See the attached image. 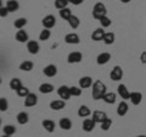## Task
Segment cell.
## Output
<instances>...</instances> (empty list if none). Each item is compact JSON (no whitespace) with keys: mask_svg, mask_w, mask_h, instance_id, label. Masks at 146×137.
Returning a JSON list of instances; mask_svg holds the SVG:
<instances>
[{"mask_svg":"<svg viewBox=\"0 0 146 137\" xmlns=\"http://www.w3.org/2000/svg\"><path fill=\"white\" fill-rule=\"evenodd\" d=\"M106 86H105V83H102L101 81H95L94 85H93V98L95 100H99V99H102L104 95L106 94Z\"/></svg>","mask_w":146,"mask_h":137,"instance_id":"1","label":"cell"},{"mask_svg":"<svg viewBox=\"0 0 146 137\" xmlns=\"http://www.w3.org/2000/svg\"><path fill=\"white\" fill-rule=\"evenodd\" d=\"M107 13V10H106V6L104 5L102 3H96L93 7V17L96 20H101L102 17L106 16Z\"/></svg>","mask_w":146,"mask_h":137,"instance_id":"2","label":"cell"},{"mask_svg":"<svg viewBox=\"0 0 146 137\" xmlns=\"http://www.w3.org/2000/svg\"><path fill=\"white\" fill-rule=\"evenodd\" d=\"M57 94L58 97L63 100H67L70 99L72 95H71V87H67V86H61L60 88L57 89Z\"/></svg>","mask_w":146,"mask_h":137,"instance_id":"3","label":"cell"},{"mask_svg":"<svg viewBox=\"0 0 146 137\" xmlns=\"http://www.w3.org/2000/svg\"><path fill=\"white\" fill-rule=\"evenodd\" d=\"M42 24L44 26V28L50 30V28H52V27H55V25H56V19H55V16H52V15H48L42 20Z\"/></svg>","mask_w":146,"mask_h":137,"instance_id":"4","label":"cell"},{"mask_svg":"<svg viewBox=\"0 0 146 137\" xmlns=\"http://www.w3.org/2000/svg\"><path fill=\"white\" fill-rule=\"evenodd\" d=\"M110 77H111V80L113 81H119L122 80V77H123V70H122V67L121 66H115L112 68V71H111V74H110Z\"/></svg>","mask_w":146,"mask_h":137,"instance_id":"5","label":"cell"},{"mask_svg":"<svg viewBox=\"0 0 146 137\" xmlns=\"http://www.w3.org/2000/svg\"><path fill=\"white\" fill-rule=\"evenodd\" d=\"M82 59H83L82 53H79V52H72V53L68 54L67 61L70 64H78V62L82 61Z\"/></svg>","mask_w":146,"mask_h":137,"instance_id":"6","label":"cell"},{"mask_svg":"<svg viewBox=\"0 0 146 137\" xmlns=\"http://www.w3.org/2000/svg\"><path fill=\"white\" fill-rule=\"evenodd\" d=\"M38 103V97L34 93H29L27 97L25 98V107L29 108V107H34Z\"/></svg>","mask_w":146,"mask_h":137,"instance_id":"7","label":"cell"},{"mask_svg":"<svg viewBox=\"0 0 146 137\" xmlns=\"http://www.w3.org/2000/svg\"><path fill=\"white\" fill-rule=\"evenodd\" d=\"M105 33L106 32L104 31V28H96L93 33H91V39L95 40V42H100V40H104V37H105Z\"/></svg>","mask_w":146,"mask_h":137,"instance_id":"8","label":"cell"},{"mask_svg":"<svg viewBox=\"0 0 146 137\" xmlns=\"http://www.w3.org/2000/svg\"><path fill=\"white\" fill-rule=\"evenodd\" d=\"M27 50L31 53V54H38V52L40 50V47H39V43L35 42V40H29L27 42Z\"/></svg>","mask_w":146,"mask_h":137,"instance_id":"9","label":"cell"},{"mask_svg":"<svg viewBox=\"0 0 146 137\" xmlns=\"http://www.w3.org/2000/svg\"><path fill=\"white\" fill-rule=\"evenodd\" d=\"M43 72H44V75L46 77H54V76H56V74H57V67L55 65H52V64H50V65L44 67Z\"/></svg>","mask_w":146,"mask_h":137,"instance_id":"10","label":"cell"},{"mask_svg":"<svg viewBox=\"0 0 146 137\" xmlns=\"http://www.w3.org/2000/svg\"><path fill=\"white\" fill-rule=\"evenodd\" d=\"M117 91H118V94H119V97L122 99H130V92L128 91L127 86L119 85L118 86V88H117Z\"/></svg>","mask_w":146,"mask_h":137,"instance_id":"11","label":"cell"},{"mask_svg":"<svg viewBox=\"0 0 146 137\" xmlns=\"http://www.w3.org/2000/svg\"><path fill=\"white\" fill-rule=\"evenodd\" d=\"M65 42L67 44H78L80 42V39H79V36L77 33H68L65 37Z\"/></svg>","mask_w":146,"mask_h":137,"instance_id":"12","label":"cell"},{"mask_svg":"<svg viewBox=\"0 0 146 137\" xmlns=\"http://www.w3.org/2000/svg\"><path fill=\"white\" fill-rule=\"evenodd\" d=\"M110 60H111V54L110 53H101L98 55L96 62L99 65H105V64H107Z\"/></svg>","mask_w":146,"mask_h":137,"instance_id":"13","label":"cell"},{"mask_svg":"<svg viewBox=\"0 0 146 137\" xmlns=\"http://www.w3.org/2000/svg\"><path fill=\"white\" fill-rule=\"evenodd\" d=\"M91 85H93V80H91V77H89V76H84L79 80V87L82 89L89 88V87H91Z\"/></svg>","mask_w":146,"mask_h":137,"instance_id":"14","label":"cell"},{"mask_svg":"<svg viewBox=\"0 0 146 137\" xmlns=\"http://www.w3.org/2000/svg\"><path fill=\"white\" fill-rule=\"evenodd\" d=\"M95 122L93 119H85V120L83 121V130L85 132H91L94 129H95Z\"/></svg>","mask_w":146,"mask_h":137,"instance_id":"15","label":"cell"},{"mask_svg":"<svg viewBox=\"0 0 146 137\" xmlns=\"http://www.w3.org/2000/svg\"><path fill=\"white\" fill-rule=\"evenodd\" d=\"M105 119H107L106 113L100 111V110H95V111L93 113V120H94L95 122H99V124H101V122L105 120Z\"/></svg>","mask_w":146,"mask_h":137,"instance_id":"16","label":"cell"},{"mask_svg":"<svg viewBox=\"0 0 146 137\" xmlns=\"http://www.w3.org/2000/svg\"><path fill=\"white\" fill-rule=\"evenodd\" d=\"M129 100L131 102V104H134V105H139L141 103V100H143V94L140 92H131Z\"/></svg>","mask_w":146,"mask_h":137,"instance_id":"17","label":"cell"},{"mask_svg":"<svg viewBox=\"0 0 146 137\" xmlns=\"http://www.w3.org/2000/svg\"><path fill=\"white\" fill-rule=\"evenodd\" d=\"M16 40L20 43H26V42H29L28 40V34H27V32L23 31V30H20L16 33Z\"/></svg>","mask_w":146,"mask_h":137,"instance_id":"18","label":"cell"},{"mask_svg":"<svg viewBox=\"0 0 146 137\" xmlns=\"http://www.w3.org/2000/svg\"><path fill=\"white\" fill-rule=\"evenodd\" d=\"M42 125H43V127L45 130H46L48 132H54V130H55V122L52 121V120H50V119H45V120H43V122H42Z\"/></svg>","mask_w":146,"mask_h":137,"instance_id":"19","label":"cell"},{"mask_svg":"<svg viewBox=\"0 0 146 137\" xmlns=\"http://www.w3.org/2000/svg\"><path fill=\"white\" fill-rule=\"evenodd\" d=\"M65 107H66L65 100H52L50 103V109H52V110H61Z\"/></svg>","mask_w":146,"mask_h":137,"instance_id":"20","label":"cell"},{"mask_svg":"<svg viewBox=\"0 0 146 137\" xmlns=\"http://www.w3.org/2000/svg\"><path fill=\"white\" fill-rule=\"evenodd\" d=\"M16 119H17V122H18L20 125H25V124H27V122H28L29 115H28V114H27L26 111H21V113L17 114Z\"/></svg>","mask_w":146,"mask_h":137,"instance_id":"21","label":"cell"},{"mask_svg":"<svg viewBox=\"0 0 146 137\" xmlns=\"http://www.w3.org/2000/svg\"><path fill=\"white\" fill-rule=\"evenodd\" d=\"M128 110H129V107H128L127 102H121L119 104H118V108H117V114L119 116H124L125 114L128 113Z\"/></svg>","mask_w":146,"mask_h":137,"instance_id":"22","label":"cell"},{"mask_svg":"<svg viewBox=\"0 0 146 137\" xmlns=\"http://www.w3.org/2000/svg\"><path fill=\"white\" fill-rule=\"evenodd\" d=\"M58 125H60V127L62 130H71V127H72V121L70 120L68 118H62L60 122H58Z\"/></svg>","mask_w":146,"mask_h":137,"instance_id":"23","label":"cell"},{"mask_svg":"<svg viewBox=\"0 0 146 137\" xmlns=\"http://www.w3.org/2000/svg\"><path fill=\"white\" fill-rule=\"evenodd\" d=\"M6 7L7 10L10 12H15L18 10V7H20V4H18L17 0H9L6 3Z\"/></svg>","mask_w":146,"mask_h":137,"instance_id":"24","label":"cell"},{"mask_svg":"<svg viewBox=\"0 0 146 137\" xmlns=\"http://www.w3.org/2000/svg\"><path fill=\"white\" fill-rule=\"evenodd\" d=\"M116 98H117V95L116 93H112V92H108L104 95V98L102 100L105 103H107V104H113V103H116Z\"/></svg>","mask_w":146,"mask_h":137,"instance_id":"25","label":"cell"},{"mask_svg":"<svg viewBox=\"0 0 146 137\" xmlns=\"http://www.w3.org/2000/svg\"><path fill=\"white\" fill-rule=\"evenodd\" d=\"M39 91H40V93H44V94L51 93L54 91V86L50 85V83H43V85H40Z\"/></svg>","mask_w":146,"mask_h":137,"instance_id":"26","label":"cell"},{"mask_svg":"<svg viewBox=\"0 0 146 137\" xmlns=\"http://www.w3.org/2000/svg\"><path fill=\"white\" fill-rule=\"evenodd\" d=\"M90 114H91V110H90V109L86 107V105L79 107V109H78V115H79L80 118H88Z\"/></svg>","mask_w":146,"mask_h":137,"instance_id":"27","label":"cell"},{"mask_svg":"<svg viewBox=\"0 0 146 137\" xmlns=\"http://www.w3.org/2000/svg\"><path fill=\"white\" fill-rule=\"evenodd\" d=\"M104 43L105 44H113L115 43V34L112 33V32H107V33H105V37H104Z\"/></svg>","mask_w":146,"mask_h":137,"instance_id":"28","label":"cell"},{"mask_svg":"<svg viewBox=\"0 0 146 137\" xmlns=\"http://www.w3.org/2000/svg\"><path fill=\"white\" fill-rule=\"evenodd\" d=\"M60 17H61V19H63V20H67L68 21L72 17L71 9L66 7V9H62V10H60Z\"/></svg>","mask_w":146,"mask_h":137,"instance_id":"29","label":"cell"},{"mask_svg":"<svg viewBox=\"0 0 146 137\" xmlns=\"http://www.w3.org/2000/svg\"><path fill=\"white\" fill-rule=\"evenodd\" d=\"M22 87V82L20 79H12L10 81V88L13 91H18Z\"/></svg>","mask_w":146,"mask_h":137,"instance_id":"30","label":"cell"},{"mask_svg":"<svg viewBox=\"0 0 146 137\" xmlns=\"http://www.w3.org/2000/svg\"><path fill=\"white\" fill-rule=\"evenodd\" d=\"M3 131H4V135L12 136L13 134H16V127L13 125H5L3 127Z\"/></svg>","mask_w":146,"mask_h":137,"instance_id":"31","label":"cell"},{"mask_svg":"<svg viewBox=\"0 0 146 137\" xmlns=\"http://www.w3.org/2000/svg\"><path fill=\"white\" fill-rule=\"evenodd\" d=\"M68 24H70V26L72 27L73 30H76V28H78L79 27V25H80V21H79V19L77 16H74V15H72V17L70 20H68Z\"/></svg>","mask_w":146,"mask_h":137,"instance_id":"32","label":"cell"},{"mask_svg":"<svg viewBox=\"0 0 146 137\" xmlns=\"http://www.w3.org/2000/svg\"><path fill=\"white\" fill-rule=\"evenodd\" d=\"M33 62L32 61H29V60H25L20 65V70H22V71H31L32 68H33Z\"/></svg>","mask_w":146,"mask_h":137,"instance_id":"33","label":"cell"},{"mask_svg":"<svg viewBox=\"0 0 146 137\" xmlns=\"http://www.w3.org/2000/svg\"><path fill=\"white\" fill-rule=\"evenodd\" d=\"M26 25H27V19H25V17H20V19H17L15 22H13V26L18 30H22Z\"/></svg>","mask_w":146,"mask_h":137,"instance_id":"34","label":"cell"},{"mask_svg":"<svg viewBox=\"0 0 146 137\" xmlns=\"http://www.w3.org/2000/svg\"><path fill=\"white\" fill-rule=\"evenodd\" d=\"M50 36H51V32H50V30L48 28H44L42 32H40V34H39V39L40 40H48L50 38Z\"/></svg>","mask_w":146,"mask_h":137,"instance_id":"35","label":"cell"},{"mask_svg":"<svg viewBox=\"0 0 146 137\" xmlns=\"http://www.w3.org/2000/svg\"><path fill=\"white\" fill-rule=\"evenodd\" d=\"M67 4H68V0H55V7L58 9V10L66 9Z\"/></svg>","mask_w":146,"mask_h":137,"instance_id":"36","label":"cell"},{"mask_svg":"<svg viewBox=\"0 0 146 137\" xmlns=\"http://www.w3.org/2000/svg\"><path fill=\"white\" fill-rule=\"evenodd\" d=\"M16 93H17L18 97H23V98H26L27 95L29 94V89L27 88V87H23V86H22V87H21L20 89L16 91Z\"/></svg>","mask_w":146,"mask_h":137,"instance_id":"37","label":"cell"},{"mask_svg":"<svg viewBox=\"0 0 146 137\" xmlns=\"http://www.w3.org/2000/svg\"><path fill=\"white\" fill-rule=\"evenodd\" d=\"M111 125H112V120L107 118V119H105V120L101 122V129H102L104 131H107V130H110Z\"/></svg>","mask_w":146,"mask_h":137,"instance_id":"38","label":"cell"},{"mask_svg":"<svg viewBox=\"0 0 146 137\" xmlns=\"http://www.w3.org/2000/svg\"><path fill=\"white\" fill-rule=\"evenodd\" d=\"M111 24H112V21L110 20L107 16H105V17H102V19L100 20V25H101L102 28H106V27H110V26H111Z\"/></svg>","mask_w":146,"mask_h":137,"instance_id":"39","label":"cell"},{"mask_svg":"<svg viewBox=\"0 0 146 137\" xmlns=\"http://www.w3.org/2000/svg\"><path fill=\"white\" fill-rule=\"evenodd\" d=\"M9 109V103L6 98H0V110L1 111H6Z\"/></svg>","mask_w":146,"mask_h":137,"instance_id":"40","label":"cell"},{"mask_svg":"<svg viewBox=\"0 0 146 137\" xmlns=\"http://www.w3.org/2000/svg\"><path fill=\"white\" fill-rule=\"evenodd\" d=\"M82 94V88L80 87H71V95H73V97H79V95Z\"/></svg>","mask_w":146,"mask_h":137,"instance_id":"41","label":"cell"},{"mask_svg":"<svg viewBox=\"0 0 146 137\" xmlns=\"http://www.w3.org/2000/svg\"><path fill=\"white\" fill-rule=\"evenodd\" d=\"M9 12H10V11L7 10L6 6H1V7H0V16H1V17H6L9 15Z\"/></svg>","mask_w":146,"mask_h":137,"instance_id":"42","label":"cell"},{"mask_svg":"<svg viewBox=\"0 0 146 137\" xmlns=\"http://www.w3.org/2000/svg\"><path fill=\"white\" fill-rule=\"evenodd\" d=\"M83 1H84V0H68V3L73 4V5H80Z\"/></svg>","mask_w":146,"mask_h":137,"instance_id":"43","label":"cell"},{"mask_svg":"<svg viewBox=\"0 0 146 137\" xmlns=\"http://www.w3.org/2000/svg\"><path fill=\"white\" fill-rule=\"evenodd\" d=\"M140 60H141V62H143V64H146V52H143V53H141Z\"/></svg>","mask_w":146,"mask_h":137,"instance_id":"44","label":"cell"},{"mask_svg":"<svg viewBox=\"0 0 146 137\" xmlns=\"http://www.w3.org/2000/svg\"><path fill=\"white\" fill-rule=\"evenodd\" d=\"M121 3H123V4H128L129 1H131V0H119Z\"/></svg>","mask_w":146,"mask_h":137,"instance_id":"45","label":"cell"},{"mask_svg":"<svg viewBox=\"0 0 146 137\" xmlns=\"http://www.w3.org/2000/svg\"><path fill=\"white\" fill-rule=\"evenodd\" d=\"M135 137H146V135H140V136H135Z\"/></svg>","mask_w":146,"mask_h":137,"instance_id":"46","label":"cell"},{"mask_svg":"<svg viewBox=\"0 0 146 137\" xmlns=\"http://www.w3.org/2000/svg\"><path fill=\"white\" fill-rule=\"evenodd\" d=\"M1 137H11V136H7V135H3Z\"/></svg>","mask_w":146,"mask_h":137,"instance_id":"47","label":"cell"}]
</instances>
